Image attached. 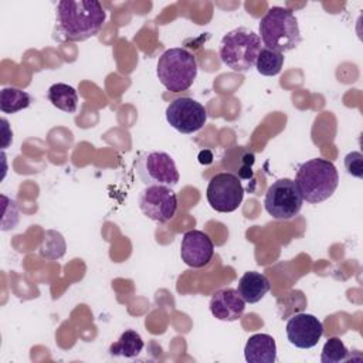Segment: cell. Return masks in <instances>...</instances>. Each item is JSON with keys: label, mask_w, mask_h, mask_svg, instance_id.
<instances>
[{"label": "cell", "mask_w": 363, "mask_h": 363, "mask_svg": "<svg viewBox=\"0 0 363 363\" xmlns=\"http://www.w3.org/2000/svg\"><path fill=\"white\" fill-rule=\"evenodd\" d=\"M135 172L146 186L173 187L180 177L173 157L159 150L139 153L135 160Z\"/></svg>", "instance_id": "8992f818"}, {"label": "cell", "mask_w": 363, "mask_h": 363, "mask_svg": "<svg viewBox=\"0 0 363 363\" xmlns=\"http://www.w3.org/2000/svg\"><path fill=\"white\" fill-rule=\"evenodd\" d=\"M261 51V38L252 30L238 27L228 31L220 41V60L235 72H247L255 65Z\"/></svg>", "instance_id": "5b68a950"}, {"label": "cell", "mask_w": 363, "mask_h": 363, "mask_svg": "<svg viewBox=\"0 0 363 363\" xmlns=\"http://www.w3.org/2000/svg\"><path fill=\"white\" fill-rule=\"evenodd\" d=\"M284 60L285 58L282 52L269 48H261L255 61V68L264 77H275L281 72L284 67Z\"/></svg>", "instance_id": "d6986e66"}, {"label": "cell", "mask_w": 363, "mask_h": 363, "mask_svg": "<svg viewBox=\"0 0 363 363\" xmlns=\"http://www.w3.org/2000/svg\"><path fill=\"white\" fill-rule=\"evenodd\" d=\"M67 245L64 237L54 230H47L41 245L38 247V254L45 259H58L65 254Z\"/></svg>", "instance_id": "ffe728a7"}, {"label": "cell", "mask_w": 363, "mask_h": 363, "mask_svg": "<svg viewBox=\"0 0 363 363\" xmlns=\"http://www.w3.org/2000/svg\"><path fill=\"white\" fill-rule=\"evenodd\" d=\"M166 121L177 132L189 135L200 130L206 125L207 111L196 99L182 96L167 105Z\"/></svg>", "instance_id": "9c48e42d"}, {"label": "cell", "mask_w": 363, "mask_h": 363, "mask_svg": "<svg viewBox=\"0 0 363 363\" xmlns=\"http://www.w3.org/2000/svg\"><path fill=\"white\" fill-rule=\"evenodd\" d=\"M31 96L23 89L6 86L0 91V111L3 113H16L28 108Z\"/></svg>", "instance_id": "ac0fdd59"}, {"label": "cell", "mask_w": 363, "mask_h": 363, "mask_svg": "<svg viewBox=\"0 0 363 363\" xmlns=\"http://www.w3.org/2000/svg\"><path fill=\"white\" fill-rule=\"evenodd\" d=\"M106 18L96 0H62L55 7L54 38L58 41H84L96 35Z\"/></svg>", "instance_id": "6da1fadb"}, {"label": "cell", "mask_w": 363, "mask_h": 363, "mask_svg": "<svg viewBox=\"0 0 363 363\" xmlns=\"http://www.w3.org/2000/svg\"><path fill=\"white\" fill-rule=\"evenodd\" d=\"M285 332L291 345L298 349H311L322 337L323 325L315 315L301 312L288 319Z\"/></svg>", "instance_id": "8fae6325"}, {"label": "cell", "mask_w": 363, "mask_h": 363, "mask_svg": "<svg viewBox=\"0 0 363 363\" xmlns=\"http://www.w3.org/2000/svg\"><path fill=\"white\" fill-rule=\"evenodd\" d=\"M206 197L213 210L218 213H233L242 203L244 187L240 177L234 173H217L207 184Z\"/></svg>", "instance_id": "ba28073f"}, {"label": "cell", "mask_w": 363, "mask_h": 363, "mask_svg": "<svg viewBox=\"0 0 363 363\" xmlns=\"http://www.w3.org/2000/svg\"><path fill=\"white\" fill-rule=\"evenodd\" d=\"M208 308L211 315L218 320L234 322L242 316L245 311V302L237 289L223 288L213 294Z\"/></svg>", "instance_id": "4fadbf2b"}, {"label": "cell", "mask_w": 363, "mask_h": 363, "mask_svg": "<svg viewBox=\"0 0 363 363\" xmlns=\"http://www.w3.org/2000/svg\"><path fill=\"white\" fill-rule=\"evenodd\" d=\"M345 169L353 177H363V155L360 152H350L345 156Z\"/></svg>", "instance_id": "603a6c76"}, {"label": "cell", "mask_w": 363, "mask_h": 363, "mask_svg": "<svg viewBox=\"0 0 363 363\" xmlns=\"http://www.w3.org/2000/svg\"><path fill=\"white\" fill-rule=\"evenodd\" d=\"M214 255V244L211 238L200 230H189L183 234L180 244V258L191 268L207 265Z\"/></svg>", "instance_id": "7c38bea8"}, {"label": "cell", "mask_w": 363, "mask_h": 363, "mask_svg": "<svg viewBox=\"0 0 363 363\" xmlns=\"http://www.w3.org/2000/svg\"><path fill=\"white\" fill-rule=\"evenodd\" d=\"M142 213L157 223L172 220L177 210V196L167 186H146L138 199Z\"/></svg>", "instance_id": "30bf717a"}, {"label": "cell", "mask_w": 363, "mask_h": 363, "mask_svg": "<svg viewBox=\"0 0 363 363\" xmlns=\"http://www.w3.org/2000/svg\"><path fill=\"white\" fill-rule=\"evenodd\" d=\"M352 357L349 349L345 346V343L340 340V337H329L320 353V362L322 363H340L346 362Z\"/></svg>", "instance_id": "44dd1931"}, {"label": "cell", "mask_w": 363, "mask_h": 363, "mask_svg": "<svg viewBox=\"0 0 363 363\" xmlns=\"http://www.w3.org/2000/svg\"><path fill=\"white\" fill-rule=\"evenodd\" d=\"M1 135H3V140H1V149H6L11 142H13V132L9 126V122L6 118H1Z\"/></svg>", "instance_id": "cb8c5ba5"}, {"label": "cell", "mask_w": 363, "mask_h": 363, "mask_svg": "<svg viewBox=\"0 0 363 363\" xmlns=\"http://www.w3.org/2000/svg\"><path fill=\"white\" fill-rule=\"evenodd\" d=\"M259 38L265 48L282 54L296 48L301 33L295 14L281 6L269 7L259 20Z\"/></svg>", "instance_id": "3957f363"}, {"label": "cell", "mask_w": 363, "mask_h": 363, "mask_svg": "<svg viewBox=\"0 0 363 363\" xmlns=\"http://www.w3.org/2000/svg\"><path fill=\"white\" fill-rule=\"evenodd\" d=\"M197 60L183 47L166 50L157 60L156 75L160 84L170 92L189 89L197 77Z\"/></svg>", "instance_id": "277c9868"}, {"label": "cell", "mask_w": 363, "mask_h": 363, "mask_svg": "<svg viewBox=\"0 0 363 363\" xmlns=\"http://www.w3.org/2000/svg\"><path fill=\"white\" fill-rule=\"evenodd\" d=\"M244 357L248 363L277 362V343L271 335L255 333L250 336L244 347Z\"/></svg>", "instance_id": "5bb4252c"}, {"label": "cell", "mask_w": 363, "mask_h": 363, "mask_svg": "<svg viewBox=\"0 0 363 363\" xmlns=\"http://www.w3.org/2000/svg\"><path fill=\"white\" fill-rule=\"evenodd\" d=\"M295 183L305 201L312 204L322 203L337 189V169L330 160L315 157L298 167Z\"/></svg>", "instance_id": "7a4b0ae2"}, {"label": "cell", "mask_w": 363, "mask_h": 363, "mask_svg": "<svg viewBox=\"0 0 363 363\" xmlns=\"http://www.w3.org/2000/svg\"><path fill=\"white\" fill-rule=\"evenodd\" d=\"M143 346L145 343L142 336L136 330L128 329L119 336V339L115 343L111 345L109 353L112 356H122V357L130 359V357H136L142 352Z\"/></svg>", "instance_id": "e0dca14e"}, {"label": "cell", "mask_w": 363, "mask_h": 363, "mask_svg": "<svg viewBox=\"0 0 363 363\" xmlns=\"http://www.w3.org/2000/svg\"><path fill=\"white\" fill-rule=\"evenodd\" d=\"M269 279L257 271H248L238 279L237 291L245 303H257L269 291Z\"/></svg>", "instance_id": "9a60e30c"}, {"label": "cell", "mask_w": 363, "mask_h": 363, "mask_svg": "<svg viewBox=\"0 0 363 363\" xmlns=\"http://www.w3.org/2000/svg\"><path fill=\"white\" fill-rule=\"evenodd\" d=\"M303 199L292 179H279L274 182L264 197L267 213L275 220H291L302 208Z\"/></svg>", "instance_id": "52a82bcc"}, {"label": "cell", "mask_w": 363, "mask_h": 363, "mask_svg": "<svg viewBox=\"0 0 363 363\" xmlns=\"http://www.w3.org/2000/svg\"><path fill=\"white\" fill-rule=\"evenodd\" d=\"M47 98L60 111H64L67 113H74L77 111L78 94L75 88L68 84H64V82L52 84L48 88Z\"/></svg>", "instance_id": "2e32d148"}, {"label": "cell", "mask_w": 363, "mask_h": 363, "mask_svg": "<svg viewBox=\"0 0 363 363\" xmlns=\"http://www.w3.org/2000/svg\"><path fill=\"white\" fill-rule=\"evenodd\" d=\"M1 200H3V217H1V230L7 231V230H13L20 220L18 216V208L14 200L9 199L7 196L1 194Z\"/></svg>", "instance_id": "7402d4cb"}]
</instances>
